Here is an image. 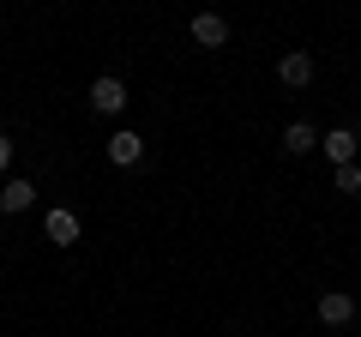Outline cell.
<instances>
[{"label":"cell","mask_w":361,"mask_h":337,"mask_svg":"<svg viewBox=\"0 0 361 337\" xmlns=\"http://www.w3.org/2000/svg\"><path fill=\"white\" fill-rule=\"evenodd\" d=\"M90 109H97V115H121V109H127V85H121L115 73L90 78Z\"/></svg>","instance_id":"cell-1"},{"label":"cell","mask_w":361,"mask_h":337,"mask_svg":"<svg viewBox=\"0 0 361 337\" xmlns=\"http://www.w3.org/2000/svg\"><path fill=\"white\" fill-rule=\"evenodd\" d=\"M109 163H115V168H139V163H145V139H139L133 127L109 133Z\"/></svg>","instance_id":"cell-2"},{"label":"cell","mask_w":361,"mask_h":337,"mask_svg":"<svg viewBox=\"0 0 361 337\" xmlns=\"http://www.w3.org/2000/svg\"><path fill=\"white\" fill-rule=\"evenodd\" d=\"M42 229H49V241H54V247H78V235H85V223H78V211L54 205L49 217H42Z\"/></svg>","instance_id":"cell-3"},{"label":"cell","mask_w":361,"mask_h":337,"mask_svg":"<svg viewBox=\"0 0 361 337\" xmlns=\"http://www.w3.org/2000/svg\"><path fill=\"white\" fill-rule=\"evenodd\" d=\"M277 78H283L289 91H307V85H313V54L307 49H289L283 61H277Z\"/></svg>","instance_id":"cell-4"},{"label":"cell","mask_w":361,"mask_h":337,"mask_svg":"<svg viewBox=\"0 0 361 337\" xmlns=\"http://www.w3.org/2000/svg\"><path fill=\"white\" fill-rule=\"evenodd\" d=\"M319 151L331 157L337 168H349V163H355V151H361V139H355L349 127H331V133H319Z\"/></svg>","instance_id":"cell-5"},{"label":"cell","mask_w":361,"mask_h":337,"mask_svg":"<svg viewBox=\"0 0 361 337\" xmlns=\"http://www.w3.org/2000/svg\"><path fill=\"white\" fill-rule=\"evenodd\" d=\"M193 42L199 49H223L229 42V18L223 13H193Z\"/></svg>","instance_id":"cell-6"},{"label":"cell","mask_w":361,"mask_h":337,"mask_svg":"<svg viewBox=\"0 0 361 337\" xmlns=\"http://www.w3.org/2000/svg\"><path fill=\"white\" fill-rule=\"evenodd\" d=\"M355 319V295L349 289H325L319 295V325H349Z\"/></svg>","instance_id":"cell-7"},{"label":"cell","mask_w":361,"mask_h":337,"mask_svg":"<svg viewBox=\"0 0 361 337\" xmlns=\"http://www.w3.org/2000/svg\"><path fill=\"white\" fill-rule=\"evenodd\" d=\"M37 205V187L25 181V175H13V181L0 187V217H18V211H30Z\"/></svg>","instance_id":"cell-8"},{"label":"cell","mask_w":361,"mask_h":337,"mask_svg":"<svg viewBox=\"0 0 361 337\" xmlns=\"http://www.w3.org/2000/svg\"><path fill=\"white\" fill-rule=\"evenodd\" d=\"M283 151H289V157H307V151H319V133H313L307 121H289V127H283Z\"/></svg>","instance_id":"cell-9"},{"label":"cell","mask_w":361,"mask_h":337,"mask_svg":"<svg viewBox=\"0 0 361 337\" xmlns=\"http://www.w3.org/2000/svg\"><path fill=\"white\" fill-rule=\"evenodd\" d=\"M331 187H337V193H361V168H355V163H349V168H337V175H331Z\"/></svg>","instance_id":"cell-10"},{"label":"cell","mask_w":361,"mask_h":337,"mask_svg":"<svg viewBox=\"0 0 361 337\" xmlns=\"http://www.w3.org/2000/svg\"><path fill=\"white\" fill-rule=\"evenodd\" d=\"M6 168H13V139L0 133V175H6Z\"/></svg>","instance_id":"cell-11"}]
</instances>
